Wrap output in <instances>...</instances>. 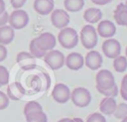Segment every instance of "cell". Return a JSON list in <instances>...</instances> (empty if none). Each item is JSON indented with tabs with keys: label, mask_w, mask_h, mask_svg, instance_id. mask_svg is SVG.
<instances>
[{
	"label": "cell",
	"mask_w": 127,
	"mask_h": 122,
	"mask_svg": "<svg viewBox=\"0 0 127 122\" xmlns=\"http://www.w3.org/2000/svg\"><path fill=\"white\" fill-rule=\"evenodd\" d=\"M78 34L75 29L70 27H64L61 29L58 35V41L64 49H72L78 44Z\"/></svg>",
	"instance_id": "cell-1"
},
{
	"label": "cell",
	"mask_w": 127,
	"mask_h": 122,
	"mask_svg": "<svg viewBox=\"0 0 127 122\" xmlns=\"http://www.w3.org/2000/svg\"><path fill=\"white\" fill-rule=\"evenodd\" d=\"M79 38L82 46L87 50L93 49L96 46L98 41V35L96 32V29L92 25L83 26L80 31Z\"/></svg>",
	"instance_id": "cell-2"
},
{
	"label": "cell",
	"mask_w": 127,
	"mask_h": 122,
	"mask_svg": "<svg viewBox=\"0 0 127 122\" xmlns=\"http://www.w3.org/2000/svg\"><path fill=\"white\" fill-rule=\"evenodd\" d=\"M70 99L75 106L83 108L90 103L91 94L85 87H76L70 92Z\"/></svg>",
	"instance_id": "cell-3"
},
{
	"label": "cell",
	"mask_w": 127,
	"mask_h": 122,
	"mask_svg": "<svg viewBox=\"0 0 127 122\" xmlns=\"http://www.w3.org/2000/svg\"><path fill=\"white\" fill-rule=\"evenodd\" d=\"M8 23L14 30L24 29L29 23V15L25 10L15 9L12 13L9 14Z\"/></svg>",
	"instance_id": "cell-4"
},
{
	"label": "cell",
	"mask_w": 127,
	"mask_h": 122,
	"mask_svg": "<svg viewBox=\"0 0 127 122\" xmlns=\"http://www.w3.org/2000/svg\"><path fill=\"white\" fill-rule=\"evenodd\" d=\"M45 62L54 70H58L62 68L64 64L65 57L61 51L58 50H51L46 53L44 57Z\"/></svg>",
	"instance_id": "cell-5"
},
{
	"label": "cell",
	"mask_w": 127,
	"mask_h": 122,
	"mask_svg": "<svg viewBox=\"0 0 127 122\" xmlns=\"http://www.w3.org/2000/svg\"><path fill=\"white\" fill-rule=\"evenodd\" d=\"M101 50L105 57H107L109 59H115L116 57L120 56L121 45L116 39L108 38L106 41H104L102 43Z\"/></svg>",
	"instance_id": "cell-6"
},
{
	"label": "cell",
	"mask_w": 127,
	"mask_h": 122,
	"mask_svg": "<svg viewBox=\"0 0 127 122\" xmlns=\"http://www.w3.org/2000/svg\"><path fill=\"white\" fill-rule=\"evenodd\" d=\"M95 81L96 87L101 89H109L115 84V78L108 69H100L95 76Z\"/></svg>",
	"instance_id": "cell-7"
},
{
	"label": "cell",
	"mask_w": 127,
	"mask_h": 122,
	"mask_svg": "<svg viewBox=\"0 0 127 122\" xmlns=\"http://www.w3.org/2000/svg\"><path fill=\"white\" fill-rule=\"evenodd\" d=\"M69 15L65 10L56 9L51 13V22L57 29H63L66 27L69 23Z\"/></svg>",
	"instance_id": "cell-8"
},
{
	"label": "cell",
	"mask_w": 127,
	"mask_h": 122,
	"mask_svg": "<svg viewBox=\"0 0 127 122\" xmlns=\"http://www.w3.org/2000/svg\"><path fill=\"white\" fill-rule=\"evenodd\" d=\"M35 41L38 47L44 52H49L51 50H54L56 43H57L56 37L52 33H49V32L42 33L40 36L35 38Z\"/></svg>",
	"instance_id": "cell-9"
},
{
	"label": "cell",
	"mask_w": 127,
	"mask_h": 122,
	"mask_svg": "<svg viewBox=\"0 0 127 122\" xmlns=\"http://www.w3.org/2000/svg\"><path fill=\"white\" fill-rule=\"evenodd\" d=\"M52 97L58 103H65L70 99V90L64 83H57L52 91Z\"/></svg>",
	"instance_id": "cell-10"
},
{
	"label": "cell",
	"mask_w": 127,
	"mask_h": 122,
	"mask_svg": "<svg viewBox=\"0 0 127 122\" xmlns=\"http://www.w3.org/2000/svg\"><path fill=\"white\" fill-rule=\"evenodd\" d=\"M18 65L23 70H29L36 66V58L28 52H20L16 57Z\"/></svg>",
	"instance_id": "cell-11"
},
{
	"label": "cell",
	"mask_w": 127,
	"mask_h": 122,
	"mask_svg": "<svg viewBox=\"0 0 127 122\" xmlns=\"http://www.w3.org/2000/svg\"><path fill=\"white\" fill-rule=\"evenodd\" d=\"M102 56L97 51H90L84 58V64L91 70H96L102 65Z\"/></svg>",
	"instance_id": "cell-12"
},
{
	"label": "cell",
	"mask_w": 127,
	"mask_h": 122,
	"mask_svg": "<svg viewBox=\"0 0 127 122\" xmlns=\"http://www.w3.org/2000/svg\"><path fill=\"white\" fill-rule=\"evenodd\" d=\"M96 32L97 35H99L100 37L108 39L115 35L116 27L113 22L109 20H103V21H99L98 26L96 28Z\"/></svg>",
	"instance_id": "cell-13"
},
{
	"label": "cell",
	"mask_w": 127,
	"mask_h": 122,
	"mask_svg": "<svg viewBox=\"0 0 127 122\" xmlns=\"http://www.w3.org/2000/svg\"><path fill=\"white\" fill-rule=\"evenodd\" d=\"M64 64L70 70H78L84 64V58L79 53H70L67 55L64 61Z\"/></svg>",
	"instance_id": "cell-14"
},
{
	"label": "cell",
	"mask_w": 127,
	"mask_h": 122,
	"mask_svg": "<svg viewBox=\"0 0 127 122\" xmlns=\"http://www.w3.org/2000/svg\"><path fill=\"white\" fill-rule=\"evenodd\" d=\"M7 96L9 99L14 100V101H18L20 100L24 94H25V89L23 88L22 84L20 82H12V83H8L7 86Z\"/></svg>",
	"instance_id": "cell-15"
},
{
	"label": "cell",
	"mask_w": 127,
	"mask_h": 122,
	"mask_svg": "<svg viewBox=\"0 0 127 122\" xmlns=\"http://www.w3.org/2000/svg\"><path fill=\"white\" fill-rule=\"evenodd\" d=\"M34 10L40 15L51 14L54 10V0H35L34 1Z\"/></svg>",
	"instance_id": "cell-16"
},
{
	"label": "cell",
	"mask_w": 127,
	"mask_h": 122,
	"mask_svg": "<svg viewBox=\"0 0 127 122\" xmlns=\"http://www.w3.org/2000/svg\"><path fill=\"white\" fill-rule=\"evenodd\" d=\"M113 17L118 25L127 27V5L124 3L118 4L114 10Z\"/></svg>",
	"instance_id": "cell-17"
},
{
	"label": "cell",
	"mask_w": 127,
	"mask_h": 122,
	"mask_svg": "<svg viewBox=\"0 0 127 122\" xmlns=\"http://www.w3.org/2000/svg\"><path fill=\"white\" fill-rule=\"evenodd\" d=\"M117 103L113 97H104L99 104V109L104 115H111L114 113Z\"/></svg>",
	"instance_id": "cell-18"
},
{
	"label": "cell",
	"mask_w": 127,
	"mask_h": 122,
	"mask_svg": "<svg viewBox=\"0 0 127 122\" xmlns=\"http://www.w3.org/2000/svg\"><path fill=\"white\" fill-rule=\"evenodd\" d=\"M15 37L14 29L10 25H4L0 27V44L6 46L9 45Z\"/></svg>",
	"instance_id": "cell-19"
},
{
	"label": "cell",
	"mask_w": 127,
	"mask_h": 122,
	"mask_svg": "<svg viewBox=\"0 0 127 122\" xmlns=\"http://www.w3.org/2000/svg\"><path fill=\"white\" fill-rule=\"evenodd\" d=\"M83 18H84V20L87 23H89V24H95V23H98L99 21H101L102 12L98 8L91 7V8H88V9H86L84 11Z\"/></svg>",
	"instance_id": "cell-20"
},
{
	"label": "cell",
	"mask_w": 127,
	"mask_h": 122,
	"mask_svg": "<svg viewBox=\"0 0 127 122\" xmlns=\"http://www.w3.org/2000/svg\"><path fill=\"white\" fill-rule=\"evenodd\" d=\"M64 5L66 11L75 13L80 11L84 6V0H64Z\"/></svg>",
	"instance_id": "cell-21"
},
{
	"label": "cell",
	"mask_w": 127,
	"mask_h": 122,
	"mask_svg": "<svg viewBox=\"0 0 127 122\" xmlns=\"http://www.w3.org/2000/svg\"><path fill=\"white\" fill-rule=\"evenodd\" d=\"M27 122H48V116L43 110L34 111L25 115Z\"/></svg>",
	"instance_id": "cell-22"
},
{
	"label": "cell",
	"mask_w": 127,
	"mask_h": 122,
	"mask_svg": "<svg viewBox=\"0 0 127 122\" xmlns=\"http://www.w3.org/2000/svg\"><path fill=\"white\" fill-rule=\"evenodd\" d=\"M113 67L117 72H123L127 68V59L125 56H118L113 61Z\"/></svg>",
	"instance_id": "cell-23"
},
{
	"label": "cell",
	"mask_w": 127,
	"mask_h": 122,
	"mask_svg": "<svg viewBox=\"0 0 127 122\" xmlns=\"http://www.w3.org/2000/svg\"><path fill=\"white\" fill-rule=\"evenodd\" d=\"M29 50H30V52H29V53H30L33 57H35L36 59L44 58V57H45V55H46V53H47V52L42 51V50L38 47V45H37V43H36V41H35V38L30 42Z\"/></svg>",
	"instance_id": "cell-24"
},
{
	"label": "cell",
	"mask_w": 127,
	"mask_h": 122,
	"mask_svg": "<svg viewBox=\"0 0 127 122\" xmlns=\"http://www.w3.org/2000/svg\"><path fill=\"white\" fill-rule=\"evenodd\" d=\"M39 110H43L41 104L37 101H29L25 104L24 106V115L34 112V111H39Z\"/></svg>",
	"instance_id": "cell-25"
},
{
	"label": "cell",
	"mask_w": 127,
	"mask_h": 122,
	"mask_svg": "<svg viewBox=\"0 0 127 122\" xmlns=\"http://www.w3.org/2000/svg\"><path fill=\"white\" fill-rule=\"evenodd\" d=\"M113 115L116 119H123L124 117H126L127 116V104L126 103L118 104L115 108Z\"/></svg>",
	"instance_id": "cell-26"
},
{
	"label": "cell",
	"mask_w": 127,
	"mask_h": 122,
	"mask_svg": "<svg viewBox=\"0 0 127 122\" xmlns=\"http://www.w3.org/2000/svg\"><path fill=\"white\" fill-rule=\"evenodd\" d=\"M96 89L99 93H101L105 97H115L118 94V86L116 84H114L109 89H101V88H98V87H96Z\"/></svg>",
	"instance_id": "cell-27"
},
{
	"label": "cell",
	"mask_w": 127,
	"mask_h": 122,
	"mask_svg": "<svg viewBox=\"0 0 127 122\" xmlns=\"http://www.w3.org/2000/svg\"><path fill=\"white\" fill-rule=\"evenodd\" d=\"M9 71L4 65H0V85H6L9 83Z\"/></svg>",
	"instance_id": "cell-28"
},
{
	"label": "cell",
	"mask_w": 127,
	"mask_h": 122,
	"mask_svg": "<svg viewBox=\"0 0 127 122\" xmlns=\"http://www.w3.org/2000/svg\"><path fill=\"white\" fill-rule=\"evenodd\" d=\"M86 122H106V119L101 113L94 112L87 116Z\"/></svg>",
	"instance_id": "cell-29"
},
{
	"label": "cell",
	"mask_w": 127,
	"mask_h": 122,
	"mask_svg": "<svg viewBox=\"0 0 127 122\" xmlns=\"http://www.w3.org/2000/svg\"><path fill=\"white\" fill-rule=\"evenodd\" d=\"M120 95L124 100H127V74H125L121 80Z\"/></svg>",
	"instance_id": "cell-30"
},
{
	"label": "cell",
	"mask_w": 127,
	"mask_h": 122,
	"mask_svg": "<svg viewBox=\"0 0 127 122\" xmlns=\"http://www.w3.org/2000/svg\"><path fill=\"white\" fill-rule=\"evenodd\" d=\"M9 98L7 96L6 93H4L3 91L0 90V110L6 109L9 105Z\"/></svg>",
	"instance_id": "cell-31"
},
{
	"label": "cell",
	"mask_w": 127,
	"mask_h": 122,
	"mask_svg": "<svg viewBox=\"0 0 127 122\" xmlns=\"http://www.w3.org/2000/svg\"><path fill=\"white\" fill-rule=\"evenodd\" d=\"M26 1L27 0H10V3H11V5H12L13 8H15V9H21L25 5Z\"/></svg>",
	"instance_id": "cell-32"
},
{
	"label": "cell",
	"mask_w": 127,
	"mask_h": 122,
	"mask_svg": "<svg viewBox=\"0 0 127 122\" xmlns=\"http://www.w3.org/2000/svg\"><path fill=\"white\" fill-rule=\"evenodd\" d=\"M8 20H9V13L7 11H4L2 14H0V27L7 25Z\"/></svg>",
	"instance_id": "cell-33"
},
{
	"label": "cell",
	"mask_w": 127,
	"mask_h": 122,
	"mask_svg": "<svg viewBox=\"0 0 127 122\" xmlns=\"http://www.w3.org/2000/svg\"><path fill=\"white\" fill-rule=\"evenodd\" d=\"M7 55H8V51H7L6 46L0 44V62L3 61L7 58Z\"/></svg>",
	"instance_id": "cell-34"
},
{
	"label": "cell",
	"mask_w": 127,
	"mask_h": 122,
	"mask_svg": "<svg viewBox=\"0 0 127 122\" xmlns=\"http://www.w3.org/2000/svg\"><path fill=\"white\" fill-rule=\"evenodd\" d=\"M112 0H96V1H94V2H92V3H94V4H96V5H106V4H108L109 2H111Z\"/></svg>",
	"instance_id": "cell-35"
},
{
	"label": "cell",
	"mask_w": 127,
	"mask_h": 122,
	"mask_svg": "<svg viewBox=\"0 0 127 122\" xmlns=\"http://www.w3.org/2000/svg\"><path fill=\"white\" fill-rule=\"evenodd\" d=\"M4 11H6V5L4 0H0V14H2Z\"/></svg>",
	"instance_id": "cell-36"
},
{
	"label": "cell",
	"mask_w": 127,
	"mask_h": 122,
	"mask_svg": "<svg viewBox=\"0 0 127 122\" xmlns=\"http://www.w3.org/2000/svg\"><path fill=\"white\" fill-rule=\"evenodd\" d=\"M67 122H84L81 118H69Z\"/></svg>",
	"instance_id": "cell-37"
},
{
	"label": "cell",
	"mask_w": 127,
	"mask_h": 122,
	"mask_svg": "<svg viewBox=\"0 0 127 122\" xmlns=\"http://www.w3.org/2000/svg\"><path fill=\"white\" fill-rule=\"evenodd\" d=\"M69 120V118H62L61 120H59L58 122H67Z\"/></svg>",
	"instance_id": "cell-38"
},
{
	"label": "cell",
	"mask_w": 127,
	"mask_h": 122,
	"mask_svg": "<svg viewBox=\"0 0 127 122\" xmlns=\"http://www.w3.org/2000/svg\"><path fill=\"white\" fill-rule=\"evenodd\" d=\"M121 122H127V116H126V117H124L123 119H121Z\"/></svg>",
	"instance_id": "cell-39"
},
{
	"label": "cell",
	"mask_w": 127,
	"mask_h": 122,
	"mask_svg": "<svg viewBox=\"0 0 127 122\" xmlns=\"http://www.w3.org/2000/svg\"><path fill=\"white\" fill-rule=\"evenodd\" d=\"M125 57H126V59H127V47H126V50H125Z\"/></svg>",
	"instance_id": "cell-40"
},
{
	"label": "cell",
	"mask_w": 127,
	"mask_h": 122,
	"mask_svg": "<svg viewBox=\"0 0 127 122\" xmlns=\"http://www.w3.org/2000/svg\"><path fill=\"white\" fill-rule=\"evenodd\" d=\"M125 4H126V5H127V0H125Z\"/></svg>",
	"instance_id": "cell-41"
},
{
	"label": "cell",
	"mask_w": 127,
	"mask_h": 122,
	"mask_svg": "<svg viewBox=\"0 0 127 122\" xmlns=\"http://www.w3.org/2000/svg\"><path fill=\"white\" fill-rule=\"evenodd\" d=\"M91 1H92V2H94V1H96V0H91Z\"/></svg>",
	"instance_id": "cell-42"
},
{
	"label": "cell",
	"mask_w": 127,
	"mask_h": 122,
	"mask_svg": "<svg viewBox=\"0 0 127 122\" xmlns=\"http://www.w3.org/2000/svg\"><path fill=\"white\" fill-rule=\"evenodd\" d=\"M0 87H1V85H0Z\"/></svg>",
	"instance_id": "cell-43"
}]
</instances>
